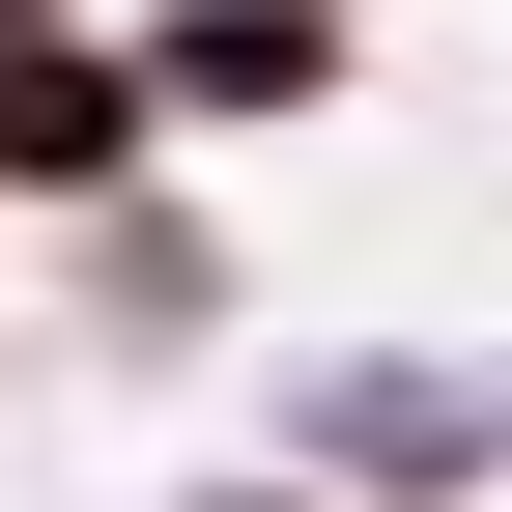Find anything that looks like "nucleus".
<instances>
[{"label":"nucleus","mask_w":512,"mask_h":512,"mask_svg":"<svg viewBox=\"0 0 512 512\" xmlns=\"http://www.w3.org/2000/svg\"><path fill=\"white\" fill-rule=\"evenodd\" d=\"M256 456L342 512H484L512 484V342H285L256 370Z\"/></svg>","instance_id":"obj_1"},{"label":"nucleus","mask_w":512,"mask_h":512,"mask_svg":"<svg viewBox=\"0 0 512 512\" xmlns=\"http://www.w3.org/2000/svg\"><path fill=\"white\" fill-rule=\"evenodd\" d=\"M114 29H143V114L171 143H313V114L370 86L342 0H114Z\"/></svg>","instance_id":"obj_2"},{"label":"nucleus","mask_w":512,"mask_h":512,"mask_svg":"<svg viewBox=\"0 0 512 512\" xmlns=\"http://www.w3.org/2000/svg\"><path fill=\"white\" fill-rule=\"evenodd\" d=\"M143 171H171V114H143V29H114V0L86 29H0V200L86 228V200H143Z\"/></svg>","instance_id":"obj_3"},{"label":"nucleus","mask_w":512,"mask_h":512,"mask_svg":"<svg viewBox=\"0 0 512 512\" xmlns=\"http://www.w3.org/2000/svg\"><path fill=\"white\" fill-rule=\"evenodd\" d=\"M57 285H86V342H114V370H228V342H256V256H228L200 200H171V171L57 228Z\"/></svg>","instance_id":"obj_4"},{"label":"nucleus","mask_w":512,"mask_h":512,"mask_svg":"<svg viewBox=\"0 0 512 512\" xmlns=\"http://www.w3.org/2000/svg\"><path fill=\"white\" fill-rule=\"evenodd\" d=\"M171 512H342V484H285V456H228V484H171Z\"/></svg>","instance_id":"obj_5"},{"label":"nucleus","mask_w":512,"mask_h":512,"mask_svg":"<svg viewBox=\"0 0 512 512\" xmlns=\"http://www.w3.org/2000/svg\"><path fill=\"white\" fill-rule=\"evenodd\" d=\"M0 29H86V0H0Z\"/></svg>","instance_id":"obj_6"},{"label":"nucleus","mask_w":512,"mask_h":512,"mask_svg":"<svg viewBox=\"0 0 512 512\" xmlns=\"http://www.w3.org/2000/svg\"><path fill=\"white\" fill-rule=\"evenodd\" d=\"M342 29H399V0H342Z\"/></svg>","instance_id":"obj_7"}]
</instances>
